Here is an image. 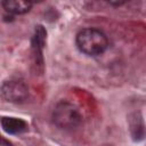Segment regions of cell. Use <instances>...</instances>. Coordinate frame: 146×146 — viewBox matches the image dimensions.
<instances>
[{"instance_id": "obj_1", "label": "cell", "mask_w": 146, "mask_h": 146, "mask_svg": "<svg viewBox=\"0 0 146 146\" xmlns=\"http://www.w3.org/2000/svg\"><path fill=\"white\" fill-rule=\"evenodd\" d=\"M79 49L91 56L99 55L107 48V39L104 33L96 29H83L76 35Z\"/></svg>"}, {"instance_id": "obj_2", "label": "cell", "mask_w": 146, "mask_h": 146, "mask_svg": "<svg viewBox=\"0 0 146 146\" xmlns=\"http://www.w3.org/2000/svg\"><path fill=\"white\" fill-rule=\"evenodd\" d=\"M52 117L54 122L63 129H71L76 127L82 119L79 110L67 102H62L57 104L54 110Z\"/></svg>"}, {"instance_id": "obj_3", "label": "cell", "mask_w": 146, "mask_h": 146, "mask_svg": "<svg viewBox=\"0 0 146 146\" xmlns=\"http://www.w3.org/2000/svg\"><path fill=\"white\" fill-rule=\"evenodd\" d=\"M2 97L11 103H21L29 95L27 87L22 81H7L1 87Z\"/></svg>"}, {"instance_id": "obj_4", "label": "cell", "mask_w": 146, "mask_h": 146, "mask_svg": "<svg viewBox=\"0 0 146 146\" xmlns=\"http://www.w3.org/2000/svg\"><path fill=\"white\" fill-rule=\"evenodd\" d=\"M1 125L3 130L8 133H19L25 131L27 128L25 121L16 117H3L1 120Z\"/></svg>"}, {"instance_id": "obj_5", "label": "cell", "mask_w": 146, "mask_h": 146, "mask_svg": "<svg viewBox=\"0 0 146 146\" xmlns=\"http://www.w3.org/2000/svg\"><path fill=\"white\" fill-rule=\"evenodd\" d=\"M2 6L9 13L25 14L31 9L32 2L25 1V0H5V1H2Z\"/></svg>"}, {"instance_id": "obj_6", "label": "cell", "mask_w": 146, "mask_h": 146, "mask_svg": "<svg viewBox=\"0 0 146 146\" xmlns=\"http://www.w3.org/2000/svg\"><path fill=\"white\" fill-rule=\"evenodd\" d=\"M130 130L135 140H140L144 137V123L139 114H135V117L130 120Z\"/></svg>"}, {"instance_id": "obj_7", "label": "cell", "mask_w": 146, "mask_h": 146, "mask_svg": "<svg viewBox=\"0 0 146 146\" xmlns=\"http://www.w3.org/2000/svg\"><path fill=\"white\" fill-rule=\"evenodd\" d=\"M0 146H13L8 140L3 139V138H0Z\"/></svg>"}]
</instances>
